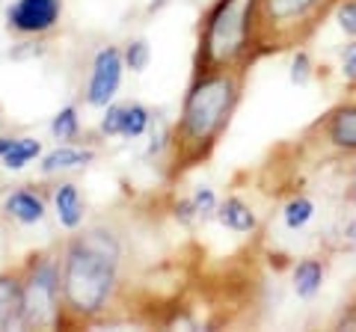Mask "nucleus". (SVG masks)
<instances>
[{
  "label": "nucleus",
  "instance_id": "1",
  "mask_svg": "<svg viewBox=\"0 0 356 332\" xmlns=\"http://www.w3.org/2000/svg\"><path fill=\"white\" fill-rule=\"evenodd\" d=\"M122 285V240L107 226L77 229L60 247L63 329L95 324Z\"/></svg>",
  "mask_w": 356,
  "mask_h": 332
},
{
  "label": "nucleus",
  "instance_id": "2",
  "mask_svg": "<svg viewBox=\"0 0 356 332\" xmlns=\"http://www.w3.org/2000/svg\"><path fill=\"white\" fill-rule=\"evenodd\" d=\"M247 72H193L170 134L172 175L205 163L235 119Z\"/></svg>",
  "mask_w": 356,
  "mask_h": 332
},
{
  "label": "nucleus",
  "instance_id": "3",
  "mask_svg": "<svg viewBox=\"0 0 356 332\" xmlns=\"http://www.w3.org/2000/svg\"><path fill=\"white\" fill-rule=\"evenodd\" d=\"M259 57V0H214L199 21L193 72H247Z\"/></svg>",
  "mask_w": 356,
  "mask_h": 332
},
{
  "label": "nucleus",
  "instance_id": "4",
  "mask_svg": "<svg viewBox=\"0 0 356 332\" xmlns=\"http://www.w3.org/2000/svg\"><path fill=\"white\" fill-rule=\"evenodd\" d=\"M336 3L339 0H259V53L306 45Z\"/></svg>",
  "mask_w": 356,
  "mask_h": 332
},
{
  "label": "nucleus",
  "instance_id": "5",
  "mask_svg": "<svg viewBox=\"0 0 356 332\" xmlns=\"http://www.w3.org/2000/svg\"><path fill=\"white\" fill-rule=\"evenodd\" d=\"M21 329H63L60 249H39L21 264Z\"/></svg>",
  "mask_w": 356,
  "mask_h": 332
},
{
  "label": "nucleus",
  "instance_id": "6",
  "mask_svg": "<svg viewBox=\"0 0 356 332\" xmlns=\"http://www.w3.org/2000/svg\"><path fill=\"white\" fill-rule=\"evenodd\" d=\"M122 74H125V60H122V48L104 45L95 51L92 65H89V81L83 90L86 107L104 110L107 104H113V98L122 86Z\"/></svg>",
  "mask_w": 356,
  "mask_h": 332
},
{
  "label": "nucleus",
  "instance_id": "7",
  "mask_svg": "<svg viewBox=\"0 0 356 332\" xmlns=\"http://www.w3.org/2000/svg\"><path fill=\"white\" fill-rule=\"evenodd\" d=\"M63 0H13L6 6V27L15 36H44L60 24Z\"/></svg>",
  "mask_w": 356,
  "mask_h": 332
},
{
  "label": "nucleus",
  "instance_id": "8",
  "mask_svg": "<svg viewBox=\"0 0 356 332\" xmlns=\"http://www.w3.org/2000/svg\"><path fill=\"white\" fill-rule=\"evenodd\" d=\"M321 142L339 154H356V98L339 101L315 125Z\"/></svg>",
  "mask_w": 356,
  "mask_h": 332
},
{
  "label": "nucleus",
  "instance_id": "9",
  "mask_svg": "<svg viewBox=\"0 0 356 332\" xmlns=\"http://www.w3.org/2000/svg\"><path fill=\"white\" fill-rule=\"evenodd\" d=\"M3 214L21 226H36L48 214V202L33 187H18V190H13L3 199Z\"/></svg>",
  "mask_w": 356,
  "mask_h": 332
},
{
  "label": "nucleus",
  "instance_id": "10",
  "mask_svg": "<svg viewBox=\"0 0 356 332\" xmlns=\"http://www.w3.org/2000/svg\"><path fill=\"white\" fill-rule=\"evenodd\" d=\"M51 202H54V214H57L60 226L65 231H77V229L83 226V219H86V202H83L81 190H77V184L60 181L57 187H54V193H51Z\"/></svg>",
  "mask_w": 356,
  "mask_h": 332
},
{
  "label": "nucleus",
  "instance_id": "11",
  "mask_svg": "<svg viewBox=\"0 0 356 332\" xmlns=\"http://www.w3.org/2000/svg\"><path fill=\"white\" fill-rule=\"evenodd\" d=\"M95 160V149L81 146V142H60L57 149L42 154V175H60L72 169H83Z\"/></svg>",
  "mask_w": 356,
  "mask_h": 332
},
{
  "label": "nucleus",
  "instance_id": "12",
  "mask_svg": "<svg viewBox=\"0 0 356 332\" xmlns=\"http://www.w3.org/2000/svg\"><path fill=\"white\" fill-rule=\"evenodd\" d=\"M21 329V270L0 273V332Z\"/></svg>",
  "mask_w": 356,
  "mask_h": 332
},
{
  "label": "nucleus",
  "instance_id": "13",
  "mask_svg": "<svg viewBox=\"0 0 356 332\" xmlns=\"http://www.w3.org/2000/svg\"><path fill=\"white\" fill-rule=\"evenodd\" d=\"M217 219L229 231H238V235H252L259 229V214L252 211L250 202H243L241 196H226L217 205Z\"/></svg>",
  "mask_w": 356,
  "mask_h": 332
},
{
  "label": "nucleus",
  "instance_id": "14",
  "mask_svg": "<svg viewBox=\"0 0 356 332\" xmlns=\"http://www.w3.org/2000/svg\"><path fill=\"white\" fill-rule=\"evenodd\" d=\"M324 279H327V264L321 258H303V261H297L291 270V288L300 300L318 297L321 288H324Z\"/></svg>",
  "mask_w": 356,
  "mask_h": 332
},
{
  "label": "nucleus",
  "instance_id": "15",
  "mask_svg": "<svg viewBox=\"0 0 356 332\" xmlns=\"http://www.w3.org/2000/svg\"><path fill=\"white\" fill-rule=\"evenodd\" d=\"M33 160H42V142L36 137H15L13 146H9L6 154L0 158L3 169H9V172L24 169V166H30Z\"/></svg>",
  "mask_w": 356,
  "mask_h": 332
},
{
  "label": "nucleus",
  "instance_id": "16",
  "mask_svg": "<svg viewBox=\"0 0 356 332\" xmlns=\"http://www.w3.org/2000/svg\"><path fill=\"white\" fill-rule=\"evenodd\" d=\"M152 110L140 101H125V110H122V140H137L143 134L152 131Z\"/></svg>",
  "mask_w": 356,
  "mask_h": 332
},
{
  "label": "nucleus",
  "instance_id": "17",
  "mask_svg": "<svg viewBox=\"0 0 356 332\" xmlns=\"http://www.w3.org/2000/svg\"><path fill=\"white\" fill-rule=\"evenodd\" d=\"M315 219V202L309 196H291L282 208V223L288 231H303Z\"/></svg>",
  "mask_w": 356,
  "mask_h": 332
},
{
  "label": "nucleus",
  "instance_id": "18",
  "mask_svg": "<svg viewBox=\"0 0 356 332\" xmlns=\"http://www.w3.org/2000/svg\"><path fill=\"white\" fill-rule=\"evenodd\" d=\"M51 134L60 142H77V137H81V110L74 104L60 107L57 116L51 119Z\"/></svg>",
  "mask_w": 356,
  "mask_h": 332
},
{
  "label": "nucleus",
  "instance_id": "19",
  "mask_svg": "<svg viewBox=\"0 0 356 332\" xmlns=\"http://www.w3.org/2000/svg\"><path fill=\"white\" fill-rule=\"evenodd\" d=\"M191 205H193V211H196V219H199V223H208L211 217H217L220 199H217V193H214V187L199 184L196 190L191 193Z\"/></svg>",
  "mask_w": 356,
  "mask_h": 332
},
{
  "label": "nucleus",
  "instance_id": "20",
  "mask_svg": "<svg viewBox=\"0 0 356 332\" xmlns=\"http://www.w3.org/2000/svg\"><path fill=\"white\" fill-rule=\"evenodd\" d=\"M122 60H125V69H131V72H137V74L146 72L152 63V45L146 39H134L122 48Z\"/></svg>",
  "mask_w": 356,
  "mask_h": 332
},
{
  "label": "nucleus",
  "instance_id": "21",
  "mask_svg": "<svg viewBox=\"0 0 356 332\" xmlns=\"http://www.w3.org/2000/svg\"><path fill=\"white\" fill-rule=\"evenodd\" d=\"M332 13H336L339 30L344 33V36L356 39V0H339Z\"/></svg>",
  "mask_w": 356,
  "mask_h": 332
},
{
  "label": "nucleus",
  "instance_id": "22",
  "mask_svg": "<svg viewBox=\"0 0 356 332\" xmlns=\"http://www.w3.org/2000/svg\"><path fill=\"white\" fill-rule=\"evenodd\" d=\"M312 74H315V65H312L309 51L297 48L294 60H291V83H297V86H306V83L312 81Z\"/></svg>",
  "mask_w": 356,
  "mask_h": 332
},
{
  "label": "nucleus",
  "instance_id": "23",
  "mask_svg": "<svg viewBox=\"0 0 356 332\" xmlns=\"http://www.w3.org/2000/svg\"><path fill=\"white\" fill-rule=\"evenodd\" d=\"M122 110H125V101L122 104H107L104 107V116H102V125H98V131H102V137H122Z\"/></svg>",
  "mask_w": 356,
  "mask_h": 332
},
{
  "label": "nucleus",
  "instance_id": "24",
  "mask_svg": "<svg viewBox=\"0 0 356 332\" xmlns=\"http://www.w3.org/2000/svg\"><path fill=\"white\" fill-rule=\"evenodd\" d=\"M341 81L356 90V39L348 42L341 51Z\"/></svg>",
  "mask_w": 356,
  "mask_h": 332
},
{
  "label": "nucleus",
  "instance_id": "25",
  "mask_svg": "<svg viewBox=\"0 0 356 332\" xmlns=\"http://www.w3.org/2000/svg\"><path fill=\"white\" fill-rule=\"evenodd\" d=\"M172 217H175L181 226H196V223H199V219H196V211H193V205H191V196L178 199V202L172 205Z\"/></svg>",
  "mask_w": 356,
  "mask_h": 332
},
{
  "label": "nucleus",
  "instance_id": "26",
  "mask_svg": "<svg viewBox=\"0 0 356 332\" xmlns=\"http://www.w3.org/2000/svg\"><path fill=\"white\" fill-rule=\"evenodd\" d=\"M13 140H15V137H0V158H3V154H6V149L13 146Z\"/></svg>",
  "mask_w": 356,
  "mask_h": 332
},
{
  "label": "nucleus",
  "instance_id": "27",
  "mask_svg": "<svg viewBox=\"0 0 356 332\" xmlns=\"http://www.w3.org/2000/svg\"><path fill=\"white\" fill-rule=\"evenodd\" d=\"M350 199L356 202V163H353V181H350Z\"/></svg>",
  "mask_w": 356,
  "mask_h": 332
}]
</instances>
